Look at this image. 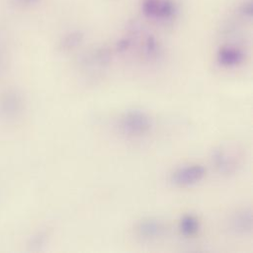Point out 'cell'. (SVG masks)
I'll use <instances>...</instances> for the list:
<instances>
[{
    "label": "cell",
    "mask_w": 253,
    "mask_h": 253,
    "mask_svg": "<svg viewBox=\"0 0 253 253\" xmlns=\"http://www.w3.org/2000/svg\"><path fill=\"white\" fill-rule=\"evenodd\" d=\"M120 131L128 137H141L152 128L151 117L144 111L133 109L123 113L119 119Z\"/></svg>",
    "instance_id": "obj_1"
},
{
    "label": "cell",
    "mask_w": 253,
    "mask_h": 253,
    "mask_svg": "<svg viewBox=\"0 0 253 253\" xmlns=\"http://www.w3.org/2000/svg\"><path fill=\"white\" fill-rule=\"evenodd\" d=\"M141 9L145 17L158 21L172 19L177 11L172 0H142Z\"/></svg>",
    "instance_id": "obj_2"
},
{
    "label": "cell",
    "mask_w": 253,
    "mask_h": 253,
    "mask_svg": "<svg viewBox=\"0 0 253 253\" xmlns=\"http://www.w3.org/2000/svg\"><path fill=\"white\" fill-rule=\"evenodd\" d=\"M206 176V169L200 164H191L176 169L170 177V181L177 187H189L198 184Z\"/></svg>",
    "instance_id": "obj_3"
},
{
    "label": "cell",
    "mask_w": 253,
    "mask_h": 253,
    "mask_svg": "<svg viewBox=\"0 0 253 253\" xmlns=\"http://www.w3.org/2000/svg\"><path fill=\"white\" fill-rule=\"evenodd\" d=\"M24 101L22 96L14 90H8L0 96V117L5 120L17 118L23 111Z\"/></svg>",
    "instance_id": "obj_4"
},
{
    "label": "cell",
    "mask_w": 253,
    "mask_h": 253,
    "mask_svg": "<svg viewBox=\"0 0 253 253\" xmlns=\"http://www.w3.org/2000/svg\"><path fill=\"white\" fill-rule=\"evenodd\" d=\"M211 162L215 170L223 175L232 174L237 166L233 156L228 154L226 150L221 146L215 147L211 151Z\"/></svg>",
    "instance_id": "obj_5"
},
{
    "label": "cell",
    "mask_w": 253,
    "mask_h": 253,
    "mask_svg": "<svg viewBox=\"0 0 253 253\" xmlns=\"http://www.w3.org/2000/svg\"><path fill=\"white\" fill-rule=\"evenodd\" d=\"M253 227L252 211L243 209L235 212L229 220V229L236 235H247L251 233Z\"/></svg>",
    "instance_id": "obj_6"
},
{
    "label": "cell",
    "mask_w": 253,
    "mask_h": 253,
    "mask_svg": "<svg viewBox=\"0 0 253 253\" xmlns=\"http://www.w3.org/2000/svg\"><path fill=\"white\" fill-rule=\"evenodd\" d=\"M245 59V53L242 49L232 46L223 45L216 52V61L224 67H235L241 64Z\"/></svg>",
    "instance_id": "obj_7"
},
{
    "label": "cell",
    "mask_w": 253,
    "mask_h": 253,
    "mask_svg": "<svg viewBox=\"0 0 253 253\" xmlns=\"http://www.w3.org/2000/svg\"><path fill=\"white\" fill-rule=\"evenodd\" d=\"M111 61V52L107 48H98L87 53L82 58V65L89 69H101L106 67Z\"/></svg>",
    "instance_id": "obj_8"
},
{
    "label": "cell",
    "mask_w": 253,
    "mask_h": 253,
    "mask_svg": "<svg viewBox=\"0 0 253 253\" xmlns=\"http://www.w3.org/2000/svg\"><path fill=\"white\" fill-rule=\"evenodd\" d=\"M136 231L137 234L144 239H156L163 235L165 227L161 221L153 218H147L137 224Z\"/></svg>",
    "instance_id": "obj_9"
},
{
    "label": "cell",
    "mask_w": 253,
    "mask_h": 253,
    "mask_svg": "<svg viewBox=\"0 0 253 253\" xmlns=\"http://www.w3.org/2000/svg\"><path fill=\"white\" fill-rule=\"evenodd\" d=\"M200 227L199 218L191 213H187L181 216L178 222V229L180 233L187 237H192L198 234Z\"/></svg>",
    "instance_id": "obj_10"
},
{
    "label": "cell",
    "mask_w": 253,
    "mask_h": 253,
    "mask_svg": "<svg viewBox=\"0 0 253 253\" xmlns=\"http://www.w3.org/2000/svg\"><path fill=\"white\" fill-rule=\"evenodd\" d=\"M83 41V34L81 32H71L67 34L60 42V47L63 50H70L78 46Z\"/></svg>",
    "instance_id": "obj_11"
},
{
    "label": "cell",
    "mask_w": 253,
    "mask_h": 253,
    "mask_svg": "<svg viewBox=\"0 0 253 253\" xmlns=\"http://www.w3.org/2000/svg\"><path fill=\"white\" fill-rule=\"evenodd\" d=\"M143 52L145 57L154 60L159 55V44L153 36H147L143 44Z\"/></svg>",
    "instance_id": "obj_12"
},
{
    "label": "cell",
    "mask_w": 253,
    "mask_h": 253,
    "mask_svg": "<svg viewBox=\"0 0 253 253\" xmlns=\"http://www.w3.org/2000/svg\"><path fill=\"white\" fill-rule=\"evenodd\" d=\"M131 44H132V41L129 38H123L117 43V46H116L117 51L121 53L125 52L131 46Z\"/></svg>",
    "instance_id": "obj_13"
},
{
    "label": "cell",
    "mask_w": 253,
    "mask_h": 253,
    "mask_svg": "<svg viewBox=\"0 0 253 253\" xmlns=\"http://www.w3.org/2000/svg\"><path fill=\"white\" fill-rule=\"evenodd\" d=\"M240 12L247 18H251L252 17V12H253V8H252V2L251 1H247L245 2L241 9H240Z\"/></svg>",
    "instance_id": "obj_14"
},
{
    "label": "cell",
    "mask_w": 253,
    "mask_h": 253,
    "mask_svg": "<svg viewBox=\"0 0 253 253\" xmlns=\"http://www.w3.org/2000/svg\"><path fill=\"white\" fill-rule=\"evenodd\" d=\"M5 64H6V59L5 56L3 54V52L0 50V76L2 75V73L5 70Z\"/></svg>",
    "instance_id": "obj_15"
},
{
    "label": "cell",
    "mask_w": 253,
    "mask_h": 253,
    "mask_svg": "<svg viewBox=\"0 0 253 253\" xmlns=\"http://www.w3.org/2000/svg\"><path fill=\"white\" fill-rule=\"evenodd\" d=\"M39 1L40 0H17V3H20L21 5H32Z\"/></svg>",
    "instance_id": "obj_16"
}]
</instances>
